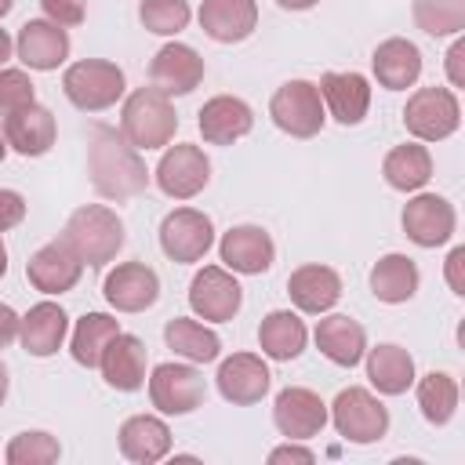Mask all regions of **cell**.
I'll list each match as a JSON object with an SVG mask.
<instances>
[{
  "label": "cell",
  "instance_id": "1",
  "mask_svg": "<svg viewBox=\"0 0 465 465\" xmlns=\"http://www.w3.org/2000/svg\"><path fill=\"white\" fill-rule=\"evenodd\" d=\"M87 171H91V185L105 200H127L149 185V171L138 149L116 127H102V124L91 131Z\"/></svg>",
  "mask_w": 465,
  "mask_h": 465
},
{
  "label": "cell",
  "instance_id": "2",
  "mask_svg": "<svg viewBox=\"0 0 465 465\" xmlns=\"http://www.w3.org/2000/svg\"><path fill=\"white\" fill-rule=\"evenodd\" d=\"M62 240L76 251V258L91 269L109 265L124 247V222L105 203H84L69 214Z\"/></svg>",
  "mask_w": 465,
  "mask_h": 465
},
{
  "label": "cell",
  "instance_id": "3",
  "mask_svg": "<svg viewBox=\"0 0 465 465\" xmlns=\"http://www.w3.org/2000/svg\"><path fill=\"white\" fill-rule=\"evenodd\" d=\"M178 131V113L171 98L156 87H138L127 94L124 113H120V134L142 153V149H163L171 145Z\"/></svg>",
  "mask_w": 465,
  "mask_h": 465
},
{
  "label": "cell",
  "instance_id": "4",
  "mask_svg": "<svg viewBox=\"0 0 465 465\" xmlns=\"http://www.w3.org/2000/svg\"><path fill=\"white\" fill-rule=\"evenodd\" d=\"M124 69L116 62H105V58H84V62H73L62 76V91L65 98L84 109V113H102L109 105H116L124 98Z\"/></svg>",
  "mask_w": 465,
  "mask_h": 465
},
{
  "label": "cell",
  "instance_id": "5",
  "mask_svg": "<svg viewBox=\"0 0 465 465\" xmlns=\"http://www.w3.org/2000/svg\"><path fill=\"white\" fill-rule=\"evenodd\" d=\"M461 124V102L450 87H418L403 105V127L418 142H443Z\"/></svg>",
  "mask_w": 465,
  "mask_h": 465
},
{
  "label": "cell",
  "instance_id": "6",
  "mask_svg": "<svg viewBox=\"0 0 465 465\" xmlns=\"http://www.w3.org/2000/svg\"><path fill=\"white\" fill-rule=\"evenodd\" d=\"M331 421H334L338 436H345L349 443H378L389 432L385 403L371 389H360V385H349L334 396Z\"/></svg>",
  "mask_w": 465,
  "mask_h": 465
},
{
  "label": "cell",
  "instance_id": "7",
  "mask_svg": "<svg viewBox=\"0 0 465 465\" xmlns=\"http://www.w3.org/2000/svg\"><path fill=\"white\" fill-rule=\"evenodd\" d=\"M269 116L291 138H312V134H320V127L327 120L320 87L309 84V80H287V84H280L276 94L269 98Z\"/></svg>",
  "mask_w": 465,
  "mask_h": 465
},
{
  "label": "cell",
  "instance_id": "8",
  "mask_svg": "<svg viewBox=\"0 0 465 465\" xmlns=\"http://www.w3.org/2000/svg\"><path fill=\"white\" fill-rule=\"evenodd\" d=\"M156 185L171 200H193L211 182V160L200 145H163V156L153 171Z\"/></svg>",
  "mask_w": 465,
  "mask_h": 465
},
{
  "label": "cell",
  "instance_id": "9",
  "mask_svg": "<svg viewBox=\"0 0 465 465\" xmlns=\"http://www.w3.org/2000/svg\"><path fill=\"white\" fill-rule=\"evenodd\" d=\"M207 396L203 374L189 363H156L149 378V400L160 414H193Z\"/></svg>",
  "mask_w": 465,
  "mask_h": 465
},
{
  "label": "cell",
  "instance_id": "10",
  "mask_svg": "<svg viewBox=\"0 0 465 465\" xmlns=\"http://www.w3.org/2000/svg\"><path fill=\"white\" fill-rule=\"evenodd\" d=\"M243 305V287L236 283V276L222 265H203L193 283H189V309L200 316V320H211V323H225L240 312Z\"/></svg>",
  "mask_w": 465,
  "mask_h": 465
},
{
  "label": "cell",
  "instance_id": "11",
  "mask_svg": "<svg viewBox=\"0 0 465 465\" xmlns=\"http://www.w3.org/2000/svg\"><path fill=\"white\" fill-rule=\"evenodd\" d=\"M214 243V225L196 207H178L160 222V247L171 262H200Z\"/></svg>",
  "mask_w": 465,
  "mask_h": 465
},
{
  "label": "cell",
  "instance_id": "12",
  "mask_svg": "<svg viewBox=\"0 0 465 465\" xmlns=\"http://www.w3.org/2000/svg\"><path fill=\"white\" fill-rule=\"evenodd\" d=\"M272 421H276L280 436H287V440H312L327 425V403L320 400V392H312L305 385H287L276 392Z\"/></svg>",
  "mask_w": 465,
  "mask_h": 465
},
{
  "label": "cell",
  "instance_id": "13",
  "mask_svg": "<svg viewBox=\"0 0 465 465\" xmlns=\"http://www.w3.org/2000/svg\"><path fill=\"white\" fill-rule=\"evenodd\" d=\"M454 225H458L454 203L436 193H418L403 207V232L418 247H443L454 236Z\"/></svg>",
  "mask_w": 465,
  "mask_h": 465
},
{
  "label": "cell",
  "instance_id": "14",
  "mask_svg": "<svg viewBox=\"0 0 465 465\" xmlns=\"http://www.w3.org/2000/svg\"><path fill=\"white\" fill-rule=\"evenodd\" d=\"M149 80H153V87L163 91L167 98H171V94H189V91H196L200 80H203V58H200L196 47L171 40V44H163V47L153 54V62H149Z\"/></svg>",
  "mask_w": 465,
  "mask_h": 465
},
{
  "label": "cell",
  "instance_id": "15",
  "mask_svg": "<svg viewBox=\"0 0 465 465\" xmlns=\"http://www.w3.org/2000/svg\"><path fill=\"white\" fill-rule=\"evenodd\" d=\"M84 262L76 258V251L65 240H51L40 251H33V258L25 262V276L36 291L44 294H65L80 283Z\"/></svg>",
  "mask_w": 465,
  "mask_h": 465
},
{
  "label": "cell",
  "instance_id": "16",
  "mask_svg": "<svg viewBox=\"0 0 465 465\" xmlns=\"http://www.w3.org/2000/svg\"><path fill=\"white\" fill-rule=\"evenodd\" d=\"M102 291L116 312H145L160 298V276L145 262H124L105 276Z\"/></svg>",
  "mask_w": 465,
  "mask_h": 465
},
{
  "label": "cell",
  "instance_id": "17",
  "mask_svg": "<svg viewBox=\"0 0 465 465\" xmlns=\"http://www.w3.org/2000/svg\"><path fill=\"white\" fill-rule=\"evenodd\" d=\"M214 381H218L222 400L236 403V407H247V403H258L269 392L272 374H269V367H265L262 356H254V352H232V356H225L218 363Z\"/></svg>",
  "mask_w": 465,
  "mask_h": 465
},
{
  "label": "cell",
  "instance_id": "18",
  "mask_svg": "<svg viewBox=\"0 0 465 465\" xmlns=\"http://www.w3.org/2000/svg\"><path fill=\"white\" fill-rule=\"evenodd\" d=\"M145 367H149L145 341L138 334H124V331L105 345V352L98 360V371H102L105 385L116 389V392H138L145 385Z\"/></svg>",
  "mask_w": 465,
  "mask_h": 465
},
{
  "label": "cell",
  "instance_id": "19",
  "mask_svg": "<svg viewBox=\"0 0 465 465\" xmlns=\"http://www.w3.org/2000/svg\"><path fill=\"white\" fill-rule=\"evenodd\" d=\"M15 51H18V58H22L29 69L51 73V69H58V65L69 58V33H65L62 25H54L51 18H29V22L18 29Z\"/></svg>",
  "mask_w": 465,
  "mask_h": 465
},
{
  "label": "cell",
  "instance_id": "20",
  "mask_svg": "<svg viewBox=\"0 0 465 465\" xmlns=\"http://www.w3.org/2000/svg\"><path fill=\"white\" fill-rule=\"evenodd\" d=\"M196 127H200V134H203L207 145H232V142H240L243 134H251L254 113H251V105H247L243 98H236V94H214V98L203 102Z\"/></svg>",
  "mask_w": 465,
  "mask_h": 465
},
{
  "label": "cell",
  "instance_id": "21",
  "mask_svg": "<svg viewBox=\"0 0 465 465\" xmlns=\"http://www.w3.org/2000/svg\"><path fill=\"white\" fill-rule=\"evenodd\" d=\"M218 254H222L225 269L243 272V276H258V272H265L272 265L276 243H272V236L262 225H232L222 236Z\"/></svg>",
  "mask_w": 465,
  "mask_h": 465
},
{
  "label": "cell",
  "instance_id": "22",
  "mask_svg": "<svg viewBox=\"0 0 465 465\" xmlns=\"http://www.w3.org/2000/svg\"><path fill=\"white\" fill-rule=\"evenodd\" d=\"M316 87L341 127H356L371 109V84L363 73H323Z\"/></svg>",
  "mask_w": 465,
  "mask_h": 465
},
{
  "label": "cell",
  "instance_id": "23",
  "mask_svg": "<svg viewBox=\"0 0 465 465\" xmlns=\"http://www.w3.org/2000/svg\"><path fill=\"white\" fill-rule=\"evenodd\" d=\"M287 294H291V302L302 312L320 316V312H327V309L338 305V298H341V276L331 265L309 262V265H298L287 276Z\"/></svg>",
  "mask_w": 465,
  "mask_h": 465
},
{
  "label": "cell",
  "instance_id": "24",
  "mask_svg": "<svg viewBox=\"0 0 465 465\" xmlns=\"http://www.w3.org/2000/svg\"><path fill=\"white\" fill-rule=\"evenodd\" d=\"M258 25L254 0H203L200 4V29L214 44H240Z\"/></svg>",
  "mask_w": 465,
  "mask_h": 465
},
{
  "label": "cell",
  "instance_id": "25",
  "mask_svg": "<svg viewBox=\"0 0 465 465\" xmlns=\"http://www.w3.org/2000/svg\"><path fill=\"white\" fill-rule=\"evenodd\" d=\"M54 116L51 109L44 105H25V109H15L4 116V138H7V149H15L18 156H44L51 145H54Z\"/></svg>",
  "mask_w": 465,
  "mask_h": 465
},
{
  "label": "cell",
  "instance_id": "26",
  "mask_svg": "<svg viewBox=\"0 0 465 465\" xmlns=\"http://www.w3.org/2000/svg\"><path fill=\"white\" fill-rule=\"evenodd\" d=\"M69 334V316L62 305L54 302H36L25 316H22V327H18V338H22V349L29 356H54L62 349Z\"/></svg>",
  "mask_w": 465,
  "mask_h": 465
},
{
  "label": "cell",
  "instance_id": "27",
  "mask_svg": "<svg viewBox=\"0 0 465 465\" xmlns=\"http://www.w3.org/2000/svg\"><path fill=\"white\" fill-rule=\"evenodd\" d=\"M371 65L385 91H403V87L418 84V76H421V51H418V44H411L403 36H389L374 47Z\"/></svg>",
  "mask_w": 465,
  "mask_h": 465
},
{
  "label": "cell",
  "instance_id": "28",
  "mask_svg": "<svg viewBox=\"0 0 465 465\" xmlns=\"http://www.w3.org/2000/svg\"><path fill=\"white\" fill-rule=\"evenodd\" d=\"M316 349L338 367H356L367 352V331L345 312L323 316L316 323Z\"/></svg>",
  "mask_w": 465,
  "mask_h": 465
},
{
  "label": "cell",
  "instance_id": "29",
  "mask_svg": "<svg viewBox=\"0 0 465 465\" xmlns=\"http://www.w3.org/2000/svg\"><path fill=\"white\" fill-rule=\"evenodd\" d=\"M171 450V429L156 414H134L120 425V454L138 465H153L167 458Z\"/></svg>",
  "mask_w": 465,
  "mask_h": 465
},
{
  "label": "cell",
  "instance_id": "30",
  "mask_svg": "<svg viewBox=\"0 0 465 465\" xmlns=\"http://www.w3.org/2000/svg\"><path fill=\"white\" fill-rule=\"evenodd\" d=\"M363 356H367V378L381 396H403L414 385V356L403 345L381 341Z\"/></svg>",
  "mask_w": 465,
  "mask_h": 465
},
{
  "label": "cell",
  "instance_id": "31",
  "mask_svg": "<svg viewBox=\"0 0 465 465\" xmlns=\"http://www.w3.org/2000/svg\"><path fill=\"white\" fill-rule=\"evenodd\" d=\"M418 283H421V272H418L414 258H407V254H385L371 269V291L385 305L411 302L418 294Z\"/></svg>",
  "mask_w": 465,
  "mask_h": 465
},
{
  "label": "cell",
  "instance_id": "32",
  "mask_svg": "<svg viewBox=\"0 0 465 465\" xmlns=\"http://www.w3.org/2000/svg\"><path fill=\"white\" fill-rule=\"evenodd\" d=\"M305 338H309V331H305L302 316L291 312V309L269 312V316L262 320V327H258V345H262V352H265L269 360H280V363L302 356Z\"/></svg>",
  "mask_w": 465,
  "mask_h": 465
},
{
  "label": "cell",
  "instance_id": "33",
  "mask_svg": "<svg viewBox=\"0 0 465 465\" xmlns=\"http://www.w3.org/2000/svg\"><path fill=\"white\" fill-rule=\"evenodd\" d=\"M381 174H385V182H389L392 189H400V193H418V189L432 178V156H429L425 145L403 142V145H396V149L385 153Z\"/></svg>",
  "mask_w": 465,
  "mask_h": 465
},
{
  "label": "cell",
  "instance_id": "34",
  "mask_svg": "<svg viewBox=\"0 0 465 465\" xmlns=\"http://www.w3.org/2000/svg\"><path fill=\"white\" fill-rule=\"evenodd\" d=\"M163 341H167V349H174V352L185 356L189 363H214V360L222 356V338H218L211 327H203V323H196V320H185V316L167 320Z\"/></svg>",
  "mask_w": 465,
  "mask_h": 465
},
{
  "label": "cell",
  "instance_id": "35",
  "mask_svg": "<svg viewBox=\"0 0 465 465\" xmlns=\"http://www.w3.org/2000/svg\"><path fill=\"white\" fill-rule=\"evenodd\" d=\"M120 334V320H113L109 312H84L73 327V338H69V352L80 367H98L105 345Z\"/></svg>",
  "mask_w": 465,
  "mask_h": 465
},
{
  "label": "cell",
  "instance_id": "36",
  "mask_svg": "<svg viewBox=\"0 0 465 465\" xmlns=\"http://www.w3.org/2000/svg\"><path fill=\"white\" fill-rule=\"evenodd\" d=\"M418 407L429 425H447L458 411V381L447 371H429L418 378Z\"/></svg>",
  "mask_w": 465,
  "mask_h": 465
},
{
  "label": "cell",
  "instance_id": "37",
  "mask_svg": "<svg viewBox=\"0 0 465 465\" xmlns=\"http://www.w3.org/2000/svg\"><path fill=\"white\" fill-rule=\"evenodd\" d=\"M414 25L429 36H454L465 29V0H414Z\"/></svg>",
  "mask_w": 465,
  "mask_h": 465
},
{
  "label": "cell",
  "instance_id": "38",
  "mask_svg": "<svg viewBox=\"0 0 465 465\" xmlns=\"http://www.w3.org/2000/svg\"><path fill=\"white\" fill-rule=\"evenodd\" d=\"M138 18L149 33L156 36H174L189 25L193 11H189V0H142L138 4Z\"/></svg>",
  "mask_w": 465,
  "mask_h": 465
},
{
  "label": "cell",
  "instance_id": "39",
  "mask_svg": "<svg viewBox=\"0 0 465 465\" xmlns=\"http://www.w3.org/2000/svg\"><path fill=\"white\" fill-rule=\"evenodd\" d=\"M58 454H62L58 440L47 436V432H40V429L18 432V436L7 443V450H4L7 465H51V461H58Z\"/></svg>",
  "mask_w": 465,
  "mask_h": 465
},
{
  "label": "cell",
  "instance_id": "40",
  "mask_svg": "<svg viewBox=\"0 0 465 465\" xmlns=\"http://www.w3.org/2000/svg\"><path fill=\"white\" fill-rule=\"evenodd\" d=\"M36 102V87L33 80L22 73V69H0V116L15 113V109H25Z\"/></svg>",
  "mask_w": 465,
  "mask_h": 465
},
{
  "label": "cell",
  "instance_id": "41",
  "mask_svg": "<svg viewBox=\"0 0 465 465\" xmlns=\"http://www.w3.org/2000/svg\"><path fill=\"white\" fill-rule=\"evenodd\" d=\"M40 7H44V15H47L54 25H62V29L80 25L84 15H87V0H40Z\"/></svg>",
  "mask_w": 465,
  "mask_h": 465
},
{
  "label": "cell",
  "instance_id": "42",
  "mask_svg": "<svg viewBox=\"0 0 465 465\" xmlns=\"http://www.w3.org/2000/svg\"><path fill=\"white\" fill-rule=\"evenodd\" d=\"M25 218V200L15 189H0V232L15 229Z\"/></svg>",
  "mask_w": 465,
  "mask_h": 465
},
{
  "label": "cell",
  "instance_id": "43",
  "mask_svg": "<svg viewBox=\"0 0 465 465\" xmlns=\"http://www.w3.org/2000/svg\"><path fill=\"white\" fill-rule=\"evenodd\" d=\"M269 461H272V465H283V461H302V465H312V461H316V454H312L309 447H302V440H287L283 447L269 450Z\"/></svg>",
  "mask_w": 465,
  "mask_h": 465
},
{
  "label": "cell",
  "instance_id": "44",
  "mask_svg": "<svg viewBox=\"0 0 465 465\" xmlns=\"http://www.w3.org/2000/svg\"><path fill=\"white\" fill-rule=\"evenodd\" d=\"M447 76L450 87H465V40H454L447 51Z\"/></svg>",
  "mask_w": 465,
  "mask_h": 465
},
{
  "label": "cell",
  "instance_id": "45",
  "mask_svg": "<svg viewBox=\"0 0 465 465\" xmlns=\"http://www.w3.org/2000/svg\"><path fill=\"white\" fill-rule=\"evenodd\" d=\"M461 265H465V247H454L450 254H447V283H450V291L461 298L465 294V280H461Z\"/></svg>",
  "mask_w": 465,
  "mask_h": 465
},
{
  "label": "cell",
  "instance_id": "46",
  "mask_svg": "<svg viewBox=\"0 0 465 465\" xmlns=\"http://www.w3.org/2000/svg\"><path fill=\"white\" fill-rule=\"evenodd\" d=\"M18 327H22V316L0 302V349H7L15 338H18Z\"/></svg>",
  "mask_w": 465,
  "mask_h": 465
},
{
  "label": "cell",
  "instance_id": "47",
  "mask_svg": "<svg viewBox=\"0 0 465 465\" xmlns=\"http://www.w3.org/2000/svg\"><path fill=\"white\" fill-rule=\"evenodd\" d=\"M283 11H309V7H316L320 0H276Z\"/></svg>",
  "mask_w": 465,
  "mask_h": 465
},
{
  "label": "cell",
  "instance_id": "48",
  "mask_svg": "<svg viewBox=\"0 0 465 465\" xmlns=\"http://www.w3.org/2000/svg\"><path fill=\"white\" fill-rule=\"evenodd\" d=\"M11 51H15V44H11V36H7V29H0V69H4V62L11 58Z\"/></svg>",
  "mask_w": 465,
  "mask_h": 465
},
{
  "label": "cell",
  "instance_id": "49",
  "mask_svg": "<svg viewBox=\"0 0 465 465\" xmlns=\"http://www.w3.org/2000/svg\"><path fill=\"white\" fill-rule=\"evenodd\" d=\"M7 400V367L0 363V403Z\"/></svg>",
  "mask_w": 465,
  "mask_h": 465
},
{
  "label": "cell",
  "instance_id": "50",
  "mask_svg": "<svg viewBox=\"0 0 465 465\" xmlns=\"http://www.w3.org/2000/svg\"><path fill=\"white\" fill-rule=\"evenodd\" d=\"M7 272V247H4V240H0V276Z\"/></svg>",
  "mask_w": 465,
  "mask_h": 465
},
{
  "label": "cell",
  "instance_id": "51",
  "mask_svg": "<svg viewBox=\"0 0 465 465\" xmlns=\"http://www.w3.org/2000/svg\"><path fill=\"white\" fill-rule=\"evenodd\" d=\"M11 7H15V0H0V18H4V15L11 11Z\"/></svg>",
  "mask_w": 465,
  "mask_h": 465
},
{
  "label": "cell",
  "instance_id": "52",
  "mask_svg": "<svg viewBox=\"0 0 465 465\" xmlns=\"http://www.w3.org/2000/svg\"><path fill=\"white\" fill-rule=\"evenodd\" d=\"M4 156H7V138L0 134V163H4Z\"/></svg>",
  "mask_w": 465,
  "mask_h": 465
}]
</instances>
